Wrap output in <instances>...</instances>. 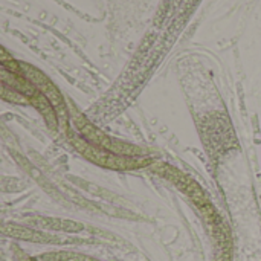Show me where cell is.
Returning <instances> with one entry per match:
<instances>
[{
  "instance_id": "obj_1",
  "label": "cell",
  "mask_w": 261,
  "mask_h": 261,
  "mask_svg": "<svg viewBox=\"0 0 261 261\" xmlns=\"http://www.w3.org/2000/svg\"><path fill=\"white\" fill-rule=\"evenodd\" d=\"M3 232L9 237L26 240V242H35V243H61V242H64L60 237L49 236V234H44V232H40V231H35L31 228H23L18 225H5Z\"/></svg>"
},
{
  "instance_id": "obj_2",
  "label": "cell",
  "mask_w": 261,
  "mask_h": 261,
  "mask_svg": "<svg viewBox=\"0 0 261 261\" xmlns=\"http://www.w3.org/2000/svg\"><path fill=\"white\" fill-rule=\"evenodd\" d=\"M29 102L41 113V116L44 118L46 124H47L50 128H55V127H57L58 115H57V110H55V107L52 106V102L46 98V95H43L40 90H37V92L29 98Z\"/></svg>"
},
{
  "instance_id": "obj_3",
  "label": "cell",
  "mask_w": 261,
  "mask_h": 261,
  "mask_svg": "<svg viewBox=\"0 0 261 261\" xmlns=\"http://www.w3.org/2000/svg\"><path fill=\"white\" fill-rule=\"evenodd\" d=\"M34 226L50 229V231H63V232H80L84 226L81 223L72 220H61V219H47V217H35L31 220Z\"/></svg>"
},
{
  "instance_id": "obj_4",
  "label": "cell",
  "mask_w": 261,
  "mask_h": 261,
  "mask_svg": "<svg viewBox=\"0 0 261 261\" xmlns=\"http://www.w3.org/2000/svg\"><path fill=\"white\" fill-rule=\"evenodd\" d=\"M44 261H98L81 254H75V252H55V254H46L43 255Z\"/></svg>"
},
{
  "instance_id": "obj_5",
  "label": "cell",
  "mask_w": 261,
  "mask_h": 261,
  "mask_svg": "<svg viewBox=\"0 0 261 261\" xmlns=\"http://www.w3.org/2000/svg\"><path fill=\"white\" fill-rule=\"evenodd\" d=\"M2 96H3L5 99H8V101L17 102V104H28V102H29V98H28V96H24L23 93H20V92H17V90L8 87V86H5V84H3V87H2Z\"/></svg>"
},
{
  "instance_id": "obj_6",
  "label": "cell",
  "mask_w": 261,
  "mask_h": 261,
  "mask_svg": "<svg viewBox=\"0 0 261 261\" xmlns=\"http://www.w3.org/2000/svg\"><path fill=\"white\" fill-rule=\"evenodd\" d=\"M24 261H35V260H31V258H24Z\"/></svg>"
}]
</instances>
